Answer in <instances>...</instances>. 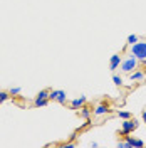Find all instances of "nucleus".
<instances>
[{
  "instance_id": "nucleus-1",
  "label": "nucleus",
  "mask_w": 146,
  "mask_h": 148,
  "mask_svg": "<svg viewBox=\"0 0 146 148\" xmlns=\"http://www.w3.org/2000/svg\"><path fill=\"white\" fill-rule=\"evenodd\" d=\"M131 47V54L136 57L138 61H141V62H146V42H141V40H138L136 44H133Z\"/></svg>"
},
{
  "instance_id": "nucleus-2",
  "label": "nucleus",
  "mask_w": 146,
  "mask_h": 148,
  "mask_svg": "<svg viewBox=\"0 0 146 148\" xmlns=\"http://www.w3.org/2000/svg\"><path fill=\"white\" fill-rule=\"evenodd\" d=\"M138 64H139V61H138L133 54H129L126 59L121 61V71H123V73H133L138 67Z\"/></svg>"
},
{
  "instance_id": "nucleus-3",
  "label": "nucleus",
  "mask_w": 146,
  "mask_h": 148,
  "mask_svg": "<svg viewBox=\"0 0 146 148\" xmlns=\"http://www.w3.org/2000/svg\"><path fill=\"white\" fill-rule=\"evenodd\" d=\"M138 126H139V123H138L134 118H133V120H131V118H129V120H124L123 125H121V135H124V136H126V135H131Z\"/></svg>"
},
{
  "instance_id": "nucleus-4",
  "label": "nucleus",
  "mask_w": 146,
  "mask_h": 148,
  "mask_svg": "<svg viewBox=\"0 0 146 148\" xmlns=\"http://www.w3.org/2000/svg\"><path fill=\"white\" fill-rule=\"evenodd\" d=\"M49 99L50 101H57L61 104H65L67 96H65V91H62V89H52V91H49Z\"/></svg>"
},
{
  "instance_id": "nucleus-5",
  "label": "nucleus",
  "mask_w": 146,
  "mask_h": 148,
  "mask_svg": "<svg viewBox=\"0 0 146 148\" xmlns=\"http://www.w3.org/2000/svg\"><path fill=\"white\" fill-rule=\"evenodd\" d=\"M124 141H126V147L128 148H133V147H136V148H143L145 147V141L143 140H139V138H133V136H124Z\"/></svg>"
},
{
  "instance_id": "nucleus-6",
  "label": "nucleus",
  "mask_w": 146,
  "mask_h": 148,
  "mask_svg": "<svg viewBox=\"0 0 146 148\" xmlns=\"http://www.w3.org/2000/svg\"><path fill=\"white\" fill-rule=\"evenodd\" d=\"M121 56L119 54H114V56H111V61H109V69L111 71H116L119 66H121Z\"/></svg>"
},
{
  "instance_id": "nucleus-7",
  "label": "nucleus",
  "mask_w": 146,
  "mask_h": 148,
  "mask_svg": "<svg viewBox=\"0 0 146 148\" xmlns=\"http://www.w3.org/2000/svg\"><path fill=\"white\" fill-rule=\"evenodd\" d=\"M84 104H86V96H79V98H76V99L71 101V108L72 110H81Z\"/></svg>"
},
{
  "instance_id": "nucleus-8",
  "label": "nucleus",
  "mask_w": 146,
  "mask_h": 148,
  "mask_svg": "<svg viewBox=\"0 0 146 148\" xmlns=\"http://www.w3.org/2000/svg\"><path fill=\"white\" fill-rule=\"evenodd\" d=\"M108 113H109L108 104H98L96 110H94V116H104V114H108Z\"/></svg>"
},
{
  "instance_id": "nucleus-9",
  "label": "nucleus",
  "mask_w": 146,
  "mask_h": 148,
  "mask_svg": "<svg viewBox=\"0 0 146 148\" xmlns=\"http://www.w3.org/2000/svg\"><path fill=\"white\" fill-rule=\"evenodd\" d=\"M79 114H81V118H84V120H91L92 111L89 110V108H86V106H82L81 111H79Z\"/></svg>"
},
{
  "instance_id": "nucleus-10",
  "label": "nucleus",
  "mask_w": 146,
  "mask_h": 148,
  "mask_svg": "<svg viewBox=\"0 0 146 148\" xmlns=\"http://www.w3.org/2000/svg\"><path fill=\"white\" fill-rule=\"evenodd\" d=\"M129 77H131V81H141V79L145 77V73H141V71H133V73H129Z\"/></svg>"
},
{
  "instance_id": "nucleus-11",
  "label": "nucleus",
  "mask_w": 146,
  "mask_h": 148,
  "mask_svg": "<svg viewBox=\"0 0 146 148\" xmlns=\"http://www.w3.org/2000/svg\"><path fill=\"white\" fill-rule=\"evenodd\" d=\"M37 99H49V91H47V89L39 91V94H37Z\"/></svg>"
},
{
  "instance_id": "nucleus-12",
  "label": "nucleus",
  "mask_w": 146,
  "mask_h": 148,
  "mask_svg": "<svg viewBox=\"0 0 146 148\" xmlns=\"http://www.w3.org/2000/svg\"><path fill=\"white\" fill-rule=\"evenodd\" d=\"M138 40H139V37H138L136 34H131V36L128 37V46H133V44H136Z\"/></svg>"
},
{
  "instance_id": "nucleus-13",
  "label": "nucleus",
  "mask_w": 146,
  "mask_h": 148,
  "mask_svg": "<svg viewBox=\"0 0 146 148\" xmlns=\"http://www.w3.org/2000/svg\"><path fill=\"white\" fill-rule=\"evenodd\" d=\"M118 116L121 120H129L131 118V113L129 111H118Z\"/></svg>"
},
{
  "instance_id": "nucleus-14",
  "label": "nucleus",
  "mask_w": 146,
  "mask_h": 148,
  "mask_svg": "<svg viewBox=\"0 0 146 148\" xmlns=\"http://www.w3.org/2000/svg\"><path fill=\"white\" fill-rule=\"evenodd\" d=\"M47 103H49V99H37L34 101V104H35L37 108H42V106H47Z\"/></svg>"
},
{
  "instance_id": "nucleus-15",
  "label": "nucleus",
  "mask_w": 146,
  "mask_h": 148,
  "mask_svg": "<svg viewBox=\"0 0 146 148\" xmlns=\"http://www.w3.org/2000/svg\"><path fill=\"white\" fill-rule=\"evenodd\" d=\"M113 83L116 84V86H121V84H123V77L118 76V74H114V76H113Z\"/></svg>"
},
{
  "instance_id": "nucleus-16",
  "label": "nucleus",
  "mask_w": 146,
  "mask_h": 148,
  "mask_svg": "<svg viewBox=\"0 0 146 148\" xmlns=\"http://www.w3.org/2000/svg\"><path fill=\"white\" fill-rule=\"evenodd\" d=\"M10 96H17V94H20V88H10Z\"/></svg>"
},
{
  "instance_id": "nucleus-17",
  "label": "nucleus",
  "mask_w": 146,
  "mask_h": 148,
  "mask_svg": "<svg viewBox=\"0 0 146 148\" xmlns=\"http://www.w3.org/2000/svg\"><path fill=\"white\" fill-rule=\"evenodd\" d=\"M116 147H118V148H128V147H126V141H118V143H116Z\"/></svg>"
},
{
  "instance_id": "nucleus-18",
  "label": "nucleus",
  "mask_w": 146,
  "mask_h": 148,
  "mask_svg": "<svg viewBox=\"0 0 146 148\" xmlns=\"http://www.w3.org/2000/svg\"><path fill=\"white\" fill-rule=\"evenodd\" d=\"M64 147H65V148H74V147H76V145H74V143H65Z\"/></svg>"
},
{
  "instance_id": "nucleus-19",
  "label": "nucleus",
  "mask_w": 146,
  "mask_h": 148,
  "mask_svg": "<svg viewBox=\"0 0 146 148\" xmlns=\"http://www.w3.org/2000/svg\"><path fill=\"white\" fill-rule=\"evenodd\" d=\"M143 121H145V123H146V110L143 111Z\"/></svg>"
},
{
  "instance_id": "nucleus-20",
  "label": "nucleus",
  "mask_w": 146,
  "mask_h": 148,
  "mask_svg": "<svg viewBox=\"0 0 146 148\" xmlns=\"http://www.w3.org/2000/svg\"><path fill=\"white\" fill-rule=\"evenodd\" d=\"M0 104H2V103H0Z\"/></svg>"
}]
</instances>
